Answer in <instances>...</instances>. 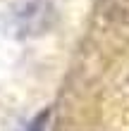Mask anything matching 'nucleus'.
Here are the masks:
<instances>
[{
  "instance_id": "1",
  "label": "nucleus",
  "mask_w": 129,
  "mask_h": 131,
  "mask_svg": "<svg viewBox=\"0 0 129 131\" xmlns=\"http://www.w3.org/2000/svg\"><path fill=\"white\" fill-rule=\"evenodd\" d=\"M55 21L50 0H5L0 7V29L12 38L43 36Z\"/></svg>"
}]
</instances>
